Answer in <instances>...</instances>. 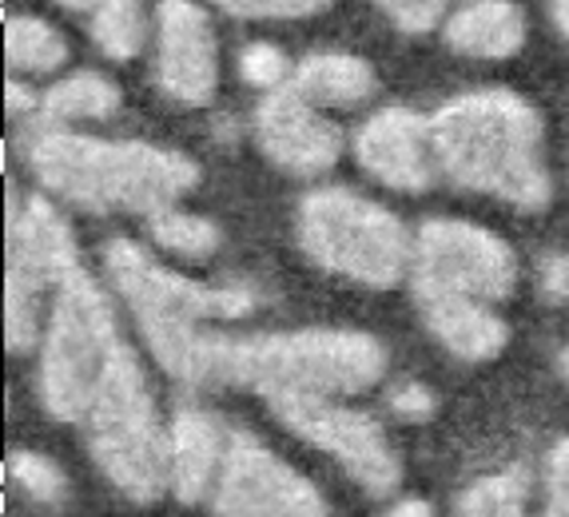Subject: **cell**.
<instances>
[{
    "label": "cell",
    "instance_id": "4fadbf2b",
    "mask_svg": "<svg viewBox=\"0 0 569 517\" xmlns=\"http://www.w3.org/2000/svg\"><path fill=\"white\" fill-rule=\"evenodd\" d=\"M256 143L267 163L295 179H315L331 171L342 156V136L311 100L295 92L291 84L279 92H263L251 116Z\"/></svg>",
    "mask_w": 569,
    "mask_h": 517
},
{
    "label": "cell",
    "instance_id": "52a82bcc",
    "mask_svg": "<svg viewBox=\"0 0 569 517\" xmlns=\"http://www.w3.org/2000/svg\"><path fill=\"white\" fill-rule=\"evenodd\" d=\"M104 271L112 291L123 299V307L136 315L143 342L152 358L168 355L191 330L211 327V322L243 319L259 307L256 287L228 282V287H208L188 275H176L160 259L143 251L132 239H112L104 243Z\"/></svg>",
    "mask_w": 569,
    "mask_h": 517
},
{
    "label": "cell",
    "instance_id": "f1b7e54d",
    "mask_svg": "<svg viewBox=\"0 0 569 517\" xmlns=\"http://www.w3.org/2000/svg\"><path fill=\"white\" fill-rule=\"evenodd\" d=\"M387 406L399 422H427V418H435L438 398L427 382H418V378H402V382L387 395Z\"/></svg>",
    "mask_w": 569,
    "mask_h": 517
},
{
    "label": "cell",
    "instance_id": "cb8c5ba5",
    "mask_svg": "<svg viewBox=\"0 0 569 517\" xmlns=\"http://www.w3.org/2000/svg\"><path fill=\"white\" fill-rule=\"evenodd\" d=\"M9 478L24 498L40 501V506H60L68 498V478L57 461L44 458L37 450H17L9 458Z\"/></svg>",
    "mask_w": 569,
    "mask_h": 517
},
{
    "label": "cell",
    "instance_id": "484cf974",
    "mask_svg": "<svg viewBox=\"0 0 569 517\" xmlns=\"http://www.w3.org/2000/svg\"><path fill=\"white\" fill-rule=\"evenodd\" d=\"M236 20H303L323 12L331 0H216Z\"/></svg>",
    "mask_w": 569,
    "mask_h": 517
},
{
    "label": "cell",
    "instance_id": "ffe728a7",
    "mask_svg": "<svg viewBox=\"0 0 569 517\" xmlns=\"http://www.w3.org/2000/svg\"><path fill=\"white\" fill-rule=\"evenodd\" d=\"M458 517H533L530 514V474L506 466L498 474L470 481L455 501Z\"/></svg>",
    "mask_w": 569,
    "mask_h": 517
},
{
    "label": "cell",
    "instance_id": "9c48e42d",
    "mask_svg": "<svg viewBox=\"0 0 569 517\" xmlns=\"http://www.w3.org/2000/svg\"><path fill=\"white\" fill-rule=\"evenodd\" d=\"M513 282H518V255L490 227L438 216L415 231V251H410L415 295H455L493 307L510 299Z\"/></svg>",
    "mask_w": 569,
    "mask_h": 517
},
{
    "label": "cell",
    "instance_id": "8992f818",
    "mask_svg": "<svg viewBox=\"0 0 569 517\" xmlns=\"http://www.w3.org/2000/svg\"><path fill=\"white\" fill-rule=\"evenodd\" d=\"M80 430L100 474L128 501L152 506L168 494V426L160 422L152 386L132 347L104 375Z\"/></svg>",
    "mask_w": 569,
    "mask_h": 517
},
{
    "label": "cell",
    "instance_id": "d6986e66",
    "mask_svg": "<svg viewBox=\"0 0 569 517\" xmlns=\"http://www.w3.org/2000/svg\"><path fill=\"white\" fill-rule=\"evenodd\" d=\"M120 108V88L100 72H72L40 92L37 120L44 128H64L77 120H108Z\"/></svg>",
    "mask_w": 569,
    "mask_h": 517
},
{
    "label": "cell",
    "instance_id": "5b68a950",
    "mask_svg": "<svg viewBox=\"0 0 569 517\" xmlns=\"http://www.w3.org/2000/svg\"><path fill=\"white\" fill-rule=\"evenodd\" d=\"M295 239L319 271L370 291H390L410 275L415 236L390 207L351 188L307 191L295 211Z\"/></svg>",
    "mask_w": 569,
    "mask_h": 517
},
{
    "label": "cell",
    "instance_id": "7c38bea8",
    "mask_svg": "<svg viewBox=\"0 0 569 517\" xmlns=\"http://www.w3.org/2000/svg\"><path fill=\"white\" fill-rule=\"evenodd\" d=\"M156 84L183 108L211 103L219 84V48L208 12L196 0L156 4Z\"/></svg>",
    "mask_w": 569,
    "mask_h": 517
},
{
    "label": "cell",
    "instance_id": "6da1fadb",
    "mask_svg": "<svg viewBox=\"0 0 569 517\" xmlns=\"http://www.w3.org/2000/svg\"><path fill=\"white\" fill-rule=\"evenodd\" d=\"M188 386H243L259 398L279 390L351 398L387 375V350L367 330L303 327L271 335H223L196 330L176 367L168 370Z\"/></svg>",
    "mask_w": 569,
    "mask_h": 517
},
{
    "label": "cell",
    "instance_id": "836d02e7",
    "mask_svg": "<svg viewBox=\"0 0 569 517\" xmlns=\"http://www.w3.org/2000/svg\"><path fill=\"white\" fill-rule=\"evenodd\" d=\"M57 4H60V9H68V12H88V17H92L104 0H57Z\"/></svg>",
    "mask_w": 569,
    "mask_h": 517
},
{
    "label": "cell",
    "instance_id": "7402d4cb",
    "mask_svg": "<svg viewBox=\"0 0 569 517\" xmlns=\"http://www.w3.org/2000/svg\"><path fill=\"white\" fill-rule=\"evenodd\" d=\"M148 236L160 251L180 255V259H211L219 251V227L208 216H196V211H180V207H163L148 219Z\"/></svg>",
    "mask_w": 569,
    "mask_h": 517
},
{
    "label": "cell",
    "instance_id": "1f68e13d",
    "mask_svg": "<svg viewBox=\"0 0 569 517\" xmlns=\"http://www.w3.org/2000/svg\"><path fill=\"white\" fill-rule=\"evenodd\" d=\"M387 517H435V509H430L427 501H418V498H402L399 506H390Z\"/></svg>",
    "mask_w": 569,
    "mask_h": 517
},
{
    "label": "cell",
    "instance_id": "f546056e",
    "mask_svg": "<svg viewBox=\"0 0 569 517\" xmlns=\"http://www.w3.org/2000/svg\"><path fill=\"white\" fill-rule=\"evenodd\" d=\"M538 287L550 302H569V255H546L538 271Z\"/></svg>",
    "mask_w": 569,
    "mask_h": 517
},
{
    "label": "cell",
    "instance_id": "4dcf8cb0",
    "mask_svg": "<svg viewBox=\"0 0 569 517\" xmlns=\"http://www.w3.org/2000/svg\"><path fill=\"white\" fill-rule=\"evenodd\" d=\"M9 112L12 116H37L40 112V92H32L29 84H9Z\"/></svg>",
    "mask_w": 569,
    "mask_h": 517
},
{
    "label": "cell",
    "instance_id": "ac0fdd59",
    "mask_svg": "<svg viewBox=\"0 0 569 517\" xmlns=\"http://www.w3.org/2000/svg\"><path fill=\"white\" fill-rule=\"evenodd\" d=\"M291 88L315 108H355L375 96V68L355 52H311L295 64Z\"/></svg>",
    "mask_w": 569,
    "mask_h": 517
},
{
    "label": "cell",
    "instance_id": "2e32d148",
    "mask_svg": "<svg viewBox=\"0 0 569 517\" xmlns=\"http://www.w3.org/2000/svg\"><path fill=\"white\" fill-rule=\"evenodd\" d=\"M415 302L430 335L462 362H490L510 342V327L486 302L455 295H415Z\"/></svg>",
    "mask_w": 569,
    "mask_h": 517
},
{
    "label": "cell",
    "instance_id": "30bf717a",
    "mask_svg": "<svg viewBox=\"0 0 569 517\" xmlns=\"http://www.w3.org/2000/svg\"><path fill=\"white\" fill-rule=\"evenodd\" d=\"M263 402L295 438H303L315 450L339 461L342 474L367 489L370 498H390L399 489L402 461L367 410L342 406L339 398L327 395H299V390H279V395H267Z\"/></svg>",
    "mask_w": 569,
    "mask_h": 517
},
{
    "label": "cell",
    "instance_id": "5bb4252c",
    "mask_svg": "<svg viewBox=\"0 0 569 517\" xmlns=\"http://www.w3.org/2000/svg\"><path fill=\"white\" fill-rule=\"evenodd\" d=\"M355 160L382 188L402 191V196L427 191L438 176L430 120L402 103L379 108L355 132Z\"/></svg>",
    "mask_w": 569,
    "mask_h": 517
},
{
    "label": "cell",
    "instance_id": "8fae6325",
    "mask_svg": "<svg viewBox=\"0 0 569 517\" xmlns=\"http://www.w3.org/2000/svg\"><path fill=\"white\" fill-rule=\"evenodd\" d=\"M208 501L216 517H331L319 486L247 430L228 434Z\"/></svg>",
    "mask_w": 569,
    "mask_h": 517
},
{
    "label": "cell",
    "instance_id": "e575fe53",
    "mask_svg": "<svg viewBox=\"0 0 569 517\" xmlns=\"http://www.w3.org/2000/svg\"><path fill=\"white\" fill-rule=\"evenodd\" d=\"M558 362H561V375H566V382H569V347L561 350V358H558Z\"/></svg>",
    "mask_w": 569,
    "mask_h": 517
},
{
    "label": "cell",
    "instance_id": "9a60e30c",
    "mask_svg": "<svg viewBox=\"0 0 569 517\" xmlns=\"http://www.w3.org/2000/svg\"><path fill=\"white\" fill-rule=\"evenodd\" d=\"M228 454V434L200 406H183L168 422V494L183 506L211 498Z\"/></svg>",
    "mask_w": 569,
    "mask_h": 517
},
{
    "label": "cell",
    "instance_id": "4316f807",
    "mask_svg": "<svg viewBox=\"0 0 569 517\" xmlns=\"http://www.w3.org/2000/svg\"><path fill=\"white\" fill-rule=\"evenodd\" d=\"M382 12L390 17V24H399L402 32L418 37V32L438 29V20L447 17V9L455 0H375ZM466 4V0H462Z\"/></svg>",
    "mask_w": 569,
    "mask_h": 517
},
{
    "label": "cell",
    "instance_id": "e0dca14e",
    "mask_svg": "<svg viewBox=\"0 0 569 517\" xmlns=\"http://www.w3.org/2000/svg\"><path fill=\"white\" fill-rule=\"evenodd\" d=\"M447 44L470 60H510L526 48V12L513 0H466L450 12Z\"/></svg>",
    "mask_w": 569,
    "mask_h": 517
},
{
    "label": "cell",
    "instance_id": "83f0119b",
    "mask_svg": "<svg viewBox=\"0 0 569 517\" xmlns=\"http://www.w3.org/2000/svg\"><path fill=\"white\" fill-rule=\"evenodd\" d=\"M533 517H569V438H558L546 454V498Z\"/></svg>",
    "mask_w": 569,
    "mask_h": 517
},
{
    "label": "cell",
    "instance_id": "ba28073f",
    "mask_svg": "<svg viewBox=\"0 0 569 517\" xmlns=\"http://www.w3.org/2000/svg\"><path fill=\"white\" fill-rule=\"evenodd\" d=\"M72 267H80V251L64 216L44 196L24 199L9 219V287H4L9 350L29 355L40 347L52 287Z\"/></svg>",
    "mask_w": 569,
    "mask_h": 517
},
{
    "label": "cell",
    "instance_id": "44dd1931",
    "mask_svg": "<svg viewBox=\"0 0 569 517\" xmlns=\"http://www.w3.org/2000/svg\"><path fill=\"white\" fill-rule=\"evenodd\" d=\"M4 57L17 72L48 76L68 60V40L40 17H12L4 29Z\"/></svg>",
    "mask_w": 569,
    "mask_h": 517
},
{
    "label": "cell",
    "instance_id": "d4e9b609",
    "mask_svg": "<svg viewBox=\"0 0 569 517\" xmlns=\"http://www.w3.org/2000/svg\"><path fill=\"white\" fill-rule=\"evenodd\" d=\"M239 76H243L251 88H259V92H279V88L291 84L295 68L287 64L279 44H271V40H251V44L239 52Z\"/></svg>",
    "mask_w": 569,
    "mask_h": 517
},
{
    "label": "cell",
    "instance_id": "7a4b0ae2",
    "mask_svg": "<svg viewBox=\"0 0 569 517\" xmlns=\"http://www.w3.org/2000/svg\"><path fill=\"white\" fill-rule=\"evenodd\" d=\"M438 171L462 191L493 196L518 211L550 207L546 128L533 103L510 88H482L447 100L430 116Z\"/></svg>",
    "mask_w": 569,
    "mask_h": 517
},
{
    "label": "cell",
    "instance_id": "603a6c76",
    "mask_svg": "<svg viewBox=\"0 0 569 517\" xmlns=\"http://www.w3.org/2000/svg\"><path fill=\"white\" fill-rule=\"evenodd\" d=\"M92 40L108 60H136L148 44V17L140 0H104L92 12Z\"/></svg>",
    "mask_w": 569,
    "mask_h": 517
},
{
    "label": "cell",
    "instance_id": "d6a6232c",
    "mask_svg": "<svg viewBox=\"0 0 569 517\" xmlns=\"http://www.w3.org/2000/svg\"><path fill=\"white\" fill-rule=\"evenodd\" d=\"M550 17L558 24V32L569 40V0H550Z\"/></svg>",
    "mask_w": 569,
    "mask_h": 517
},
{
    "label": "cell",
    "instance_id": "277c9868",
    "mask_svg": "<svg viewBox=\"0 0 569 517\" xmlns=\"http://www.w3.org/2000/svg\"><path fill=\"white\" fill-rule=\"evenodd\" d=\"M123 350L128 339L120 335L104 287L84 271V264L60 275L40 335L37 386L44 410L57 422H84L96 390Z\"/></svg>",
    "mask_w": 569,
    "mask_h": 517
},
{
    "label": "cell",
    "instance_id": "3957f363",
    "mask_svg": "<svg viewBox=\"0 0 569 517\" xmlns=\"http://www.w3.org/2000/svg\"><path fill=\"white\" fill-rule=\"evenodd\" d=\"M29 168L48 196L92 216L132 211L152 219L200 183V168L183 151L143 140H104L68 128H40L32 136Z\"/></svg>",
    "mask_w": 569,
    "mask_h": 517
}]
</instances>
